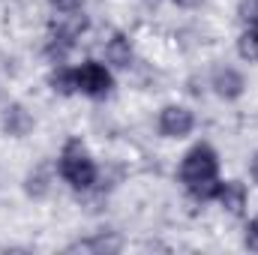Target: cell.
<instances>
[{"instance_id": "obj_15", "label": "cell", "mask_w": 258, "mask_h": 255, "mask_svg": "<svg viewBox=\"0 0 258 255\" xmlns=\"http://www.w3.org/2000/svg\"><path fill=\"white\" fill-rule=\"evenodd\" d=\"M48 174H42V171H33V174H27V180H24V189L30 198H42V195H48Z\"/></svg>"}, {"instance_id": "obj_16", "label": "cell", "mask_w": 258, "mask_h": 255, "mask_svg": "<svg viewBox=\"0 0 258 255\" xmlns=\"http://www.w3.org/2000/svg\"><path fill=\"white\" fill-rule=\"evenodd\" d=\"M243 246H246V249H252V252H258V216L246 222V231H243Z\"/></svg>"}, {"instance_id": "obj_2", "label": "cell", "mask_w": 258, "mask_h": 255, "mask_svg": "<svg viewBox=\"0 0 258 255\" xmlns=\"http://www.w3.org/2000/svg\"><path fill=\"white\" fill-rule=\"evenodd\" d=\"M177 174H180V183L183 186H192V183H201V180L219 177V153L207 141H198V144H192L183 153Z\"/></svg>"}, {"instance_id": "obj_14", "label": "cell", "mask_w": 258, "mask_h": 255, "mask_svg": "<svg viewBox=\"0 0 258 255\" xmlns=\"http://www.w3.org/2000/svg\"><path fill=\"white\" fill-rule=\"evenodd\" d=\"M237 21H240V27L258 30V0H237Z\"/></svg>"}, {"instance_id": "obj_10", "label": "cell", "mask_w": 258, "mask_h": 255, "mask_svg": "<svg viewBox=\"0 0 258 255\" xmlns=\"http://www.w3.org/2000/svg\"><path fill=\"white\" fill-rule=\"evenodd\" d=\"M48 87L54 96H75L78 93V75H75V66L69 63H54L48 69Z\"/></svg>"}, {"instance_id": "obj_18", "label": "cell", "mask_w": 258, "mask_h": 255, "mask_svg": "<svg viewBox=\"0 0 258 255\" xmlns=\"http://www.w3.org/2000/svg\"><path fill=\"white\" fill-rule=\"evenodd\" d=\"M171 3H174L177 9H198L204 0H171Z\"/></svg>"}, {"instance_id": "obj_6", "label": "cell", "mask_w": 258, "mask_h": 255, "mask_svg": "<svg viewBox=\"0 0 258 255\" xmlns=\"http://www.w3.org/2000/svg\"><path fill=\"white\" fill-rule=\"evenodd\" d=\"M90 21L81 9H72V12H54L51 24H48V36H57V39H66V42H78L84 33H87Z\"/></svg>"}, {"instance_id": "obj_20", "label": "cell", "mask_w": 258, "mask_h": 255, "mask_svg": "<svg viewBox=\"0 0 258 255\" xmlns=\"http://www.w3.org/2000/svg\"><path fill=\"white\" fill-rule=\"evenodd\" d=\"M141 3H144V6H150V9H156V6H159L162 0H141Z\"/></svg>"}, {"instance_id": "obj_17", "label": "cell", "mask_w": 258, "mask_h": 255, "mask_svg": "<svg viewBox=\"0 0 258 255\" xmlns=\"http://www.w3.org/2000/svg\"><path fill=\"white\" fill-rule=\"evenodd\" d=\"M48 6L54 12H72V9H81V0H48Z\"/></svg>"}, {"instance_id": "obj_12", "label": "cell", "mask_w": 258, "mask_h": 255, "mask_svg": "<svg viewBox=\"0 0 258 255\" xmlns=\"http://www.w3.org/2000/svg\"><path fill=\"white\" fill-rule=\"evenodd\" d=\"M237 57L243 63H258V30L255 27H240L237 39H234Z\"/></svg>"}, {"instance_id": "obj_13", "label": "cell", "mask_w": 258, "mask_h": 255, "mask_svg": "<svg viewBox=\"0 0 258 255\" xmlns=\"http://www.w3.org/2000/svg\"><path fill=\"white\" fill-rule=\"evenodd\" d=\"M186 192L192 195L195 201H216V192H219V177H213V180H201V183H192V186H186Z\"/></svg>"}, {"instance_id": "obj_11", "label": "cell", "mask_w": 258, "mask_h": 255, "mask_svg": "<svg viewBox=\"0 0 258 255\" xmlns=\"http://www.w3.org/2000/svg\"><path fill=\"white\" fill-rule=\"evenodd\" d=\"M120 249V240L111 237V234H96V237H84V240H75L66 246V252H117Z\"/></svg>"}, {"instance_id": "obj_9", "label": "cell", "mask_w": 258, "mask_h": 255, "mask_svg": "<svg viewBox=\"0 0 258 255\" xmlns=\"http://www.w3.org/2000/svg\"><path fill=\"white\" fill-rule=\"evenodd\" d=\"M102 51H105V63L111 69H129L135 63V48H132L126 33H114L111 39H105Z\"/></svg>"}, {"instance_id": "obj_1", "label": "cell", "mask_w": 258, "mask_h": 255, "mask_svg": "<svg viewBox=\"0 0 258 255\" xmlns=\"http://www.w3.org/2000/svg\"><path fill=\"white\" fill-rule=\"evenodd\" d=\"M57 174L72 189L87 192L93 189L96 180H99V165H96V159L90 156V150L78 138H69L63 144V150H60V156H57Z\"/></svg>"}, {"instance_id": "obj_5", "label": "cell", "mask_w": 258, "mask_h": 255, "mask_svg": "<svg viewBox=\"0 0 258 255\" xmlns=\"http://www.w3.org/2000/svg\"><path fill=\"white\" fill-rule=\"evenodd\" d=\"M210 90L222 102H237L246 93V75L237 66L219 63V66H213V72H210Z\"/></svg>"}, {"instance_id": "obj_7", "label": "cell", "mask_w": 258, "mask_h": 255, "mask_svg": "<svg viewBox=\"0 0 258 255\" xmlns=\"http://www.w3.org/2000/svg\"><path fill=\"white\" fill-rule=\"evenodd\" d=\"M0 129H3L6 138H27V135L36 129V117L27 111V105L9 102V105L0 111Z\"/></svg>"}, {"instance_id": "obj_3", "label": "cell", "mask_w": 258, "mask_h": 255, "mask_svg": "<svg viewBox=\"0 0 258 255\" xmlns=\"http://www.w3.org/2000/svg\"><path fill=\"white\" fill-rule=\"evenodd\" d=\"M75 75H78V93L87 99H108L114 90V72L108 63L84 60L81 66H75Z\"/></svg>"}, {"instance_id": "obj_19", "label": "cell", "mask_w": 258, "mask_h": 255, "mask_svg": "<svg viewBox=\"0 0 258 255\" xmlns=\"http://www.w3.org/2000/svg\"><path fill=\"white\" fill-rule=\"evenodd\" d=\"M249 177H252V180L258 183V150L252 153V156H249Z\"/></svg>"}, {"instance_id": "obj_4", "label": "cell", "mask_w": 258, "mask_h": 255, "mask_svg": "<svg viewBox=\"0 0 258 255\" xmlns=\"http://www.w3.org/2000/svg\"><path fill=\"white\" fill-rule=\"evenodd\" d=\"M195 129V111L189 105H180V102H168L159 108L156 114V132L168 141H183L189 138Z\"/></svg>"}, {"instance_id": "obj_8", "label": "cell", "mask_w": 258, "mask_h": 255, "mask_svg": "<svg viewBox=\"0 0 258 255\" xmlns=\"http://www.w3.org/2000/svg\"><path fill=\"white\" fill-rule=\"evenodd\" d=\"M246 201H249V189L243 180H219V192H216V204L231 213V216H243L246 213Z\"/></svg>"}]
</instances>
